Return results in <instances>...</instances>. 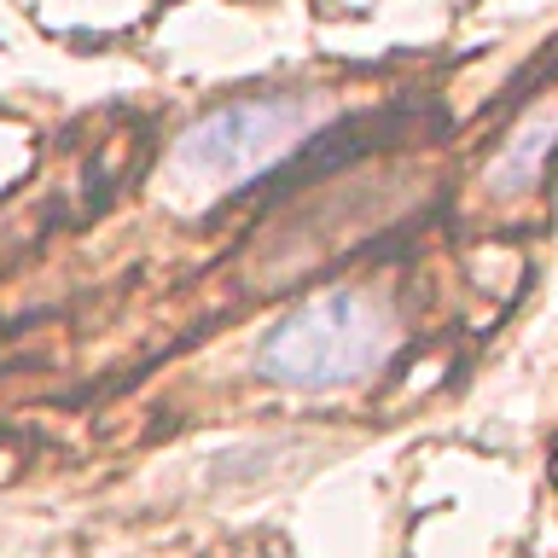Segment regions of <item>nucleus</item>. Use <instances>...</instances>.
Segmentation results:
<instances>
[{"mask_svg": "<svg viewBox=\"0 0 558 558\" xmlns=\"http://www.w3.org/2000/svg\"><path fill=\"white\" fill-rule=\"evenodd\" d=\"M401 314L378 286H331L291 308L256 349V373L286 390H338L390 366Z\"/></svg>", "mask_w": 558, "mask_h": 558, "instance_id": "nucleus-1", "label": "nucleus"}, {"mask_svg": "<svg viewBox=\"0 0 558 558\" xmlns=\"http://www.w3.org/2000/svg\"><path fill=\"white\" fill-rule=\"evenodd\" d=\"M320 122V99L314 94H262V99H233L204 111L174 146V174L192 181L198 198L209 192H239L244 181L268 174L274 163L308 140Z\"/></svg>", "mask_w": 558, "mask_h": 558, "instance_id": "nucleus-2", "label": "nucleus"}, {"mask_svg": "<svg viewBox=\"0 0 558 558\" xmlns=\"http://www.w3.org/2000/svg\"><path fill=\"white\" fill-rule=\"evenodd\" d=\"M558 151V105H547V111H535V117H523L512 140L500 146V157L488 163L483 174V186H488V198H518V192H530L541 181V169H547V157Z\"/></svg>", "mask_w": 558, "mask_h": 558, "instance_id": "nucleus-3", "label": "nucleus"}]
</instances>
